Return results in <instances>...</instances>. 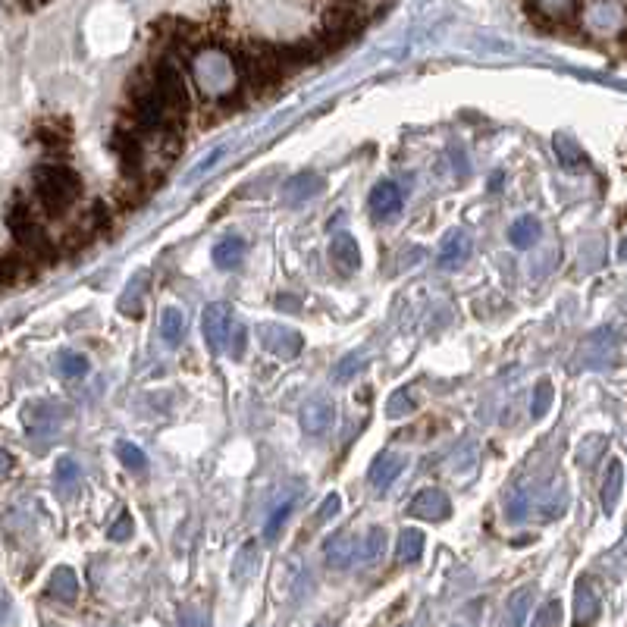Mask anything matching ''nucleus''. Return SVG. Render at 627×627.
Listing matches in <instances>:
<instances>
[{
  "label": "nucleus",
  "instance_id": "nucleus-1",
  "mask_svg": "<svg viewBox=\"0 0 627 627\" xmlns=\"http://www.w3.org/2000/svg\"><path fill=\"white\" fill-rule=\"evenodd\" d=\"M201 330H204L207 345H211L217 355L242 358V352H245V327L236 320V314H232V308L226 305V301H214V305L204 311Z\"/></svg>",
  "mask_w": 627,
  "mask_h": 627
},
{
  "label": "nucleus",
  "instance_id": "nucleus-2",
  "mask_svg": "<svg viewBox=\"0 0 627 627\" xmlns=\"http://www.w3.org/2000/svg\"><path fill=\"white\" fill-rule=\"evenodd\" d=\"M35 192L41 198V204L48 207V214L60 217L73 207L82 195V182L73 170L66 167H38L35 170Z\"/></svg>",
  "mask_w": 627,
  "mask_h": 627
},
{
  "label": "nucleus",
  "instance_id": "nucleus-3",
  "mask_svg": "<svg viewBox=\"0 0 627 627\" xmlns=\"http://www.w3.org/2000/svg\"><path fill=\"white\" fill-rule=\"evenodd\" d=\"M236 63L223 51H201L195 57V79L207 98H223L236 88Z\"/></svg>",
  "mask_w": 627,
  "mask_h": 627
},
{
  "label": "nucleus",
  "instance_id": "nucleus-4",
  "mask_svg": "<svg viewBox=\"0 0 627 627\" xmlns=\"http://www.w3.org/2000/svg\"><path fill=\"white\" fill-rule=\"evenodd\" d=\"M408 468V458L405 452H396V449H386L380 452L374 461H370V486H374L377 493H386L392 483L402 477V471Z\"/></svg>",
  "mask_w": 627,
  "mask_h": 627
},
{
  "label": "nucleus",
  "instance_id": "nucleus-5",
  "mask_svg": "<svg viewBox=\"0 0 627 627\" xmlns=\"http://www.w3.org/2000/svg\"><path fill=\"white\" fill-rule=\"evenodd\" d=\"M10 226H13V236H16V242H19L22 248H26V251H32V254H48V251H51V245H48V239H44L41 226L32 220V214H29L22 204H16V207H13V214H10Z\"/></svg>",
  "mask_w": 627,
  "mask_h": 627
},
{
  "label": "nucleus",
  "instance_id": "nucleus-6",
  "mask_svg": "<svg viewBox=\"0 0 627 627\" xmlns=\"http://www.w3.org/2000/svg\"><path fill=\"white\" fill-rule=\"evenodd\" d=\"M408 512L414 518H424V521L436 524V521H446L452 515V502H449V496L443 490H421L414 496Z\"/></svg>",
  "mask_w": 627,
  "mask_h": 627
},
{
  "label": "nucleus",
  "instance_id": "nucleus-7",
  "mask_svg": "<svg viewBox=\"0 0 627 627\" xmlns=\"http://www.w3.org/2000/svg\"><path fill=\"white\" fill-rule=\"evenodd\" d=\"M474 251V242H471V232L468 229H452L449 236L439 245V267L443 270H458L464 261L471 258Z\"/></svg>",
  "mask_w": 627,
  "mask_h": 627
},
{
  "label": "nucleus",
  "instance_id": "nucleus-8",
  "mask_svg": "<svg viewBox=\"0 0 627 627\" xmlns=\"http://www.w3.org/2000/svg\"><path fill=\"white\" fill-rule=\"evenodd\" d=\"M298 421H301V430H305L308 436H323L336 421V408H333V402L317 396V399L305 402V408H301V414H298Z\"/></svg>",
  "mask_w": 627,
  "mask_h": 627
},
{
  "label": "nucleus",
  "instance_id": "nucleus-9",
  "mask_svg": "<svg viewBox=\"0 0 627 627\" xmlns=\"http://www.w3.org/2000/svg\"><path fill=\"white\" fill-rule=\"evenodd\" d=\"M402 189L392 179H383L374 192H370V211H374L377 220H392L402 211Z\"/></svg>",
  "mask_w": 627,
  "mask_h": 627
},
{
  "label": "nucleus",
  "instance_id": "nucleus-10",
  "mask_svg": "<svg viewBox=\"0 0 627 627\" xmlns=\"http://www.w3.org/2000/svg\"><path fill=\"white\" fill-rule=\"evenodd\" d=\"M590 16H599V19H584L590 32H599V35H612L618 29H624V7L621 4H590L584 7Z\"/></svg>",
  "mask_w": 627,
  "mask_h": 627
},
{
  "label": "nucleus",
  "instance_id": "nucleus-11",
  "mask_svg": "<svg viewBox=\"0 0 627 627\" xmlns=\"http://www.w3.org/2000/svg\"><path fill=\"white\" fill-rule=\"evenodd\" d=\"M323 176H317V173H298V176H292L289 182H286V189H283V198H286V204H305V201H311V198H317L320 192H323Z\"/></svg>",
  "mask_w": 627,
  "mask_h": 627
},
{
  "label": "nucleus",
  "instance_id": "nucleus-12",
  "mask_svg": "<svg viewBox=\"0 0 627 627\" xmlns=\"http://www.w3.org/2000/svg\"><path fill=\"white\" fill-rule=\"evenodd\" d=\"M264 342H267V348L273 355H280L286 361H292L301 352V336L286 330V327H267L264 330Z\"/></svg>",
  "mask_w": 627,
  "mask_h": 627
},
{
  "label": "nucleus",
  "instance_id": "nucleus-13",
  "mask_svg": "<svg viewBox=\"0 0 627 627\" xmlns=\"http://www.w3.org/2000/svg\"><path fill=\"white\" fill-rule=\"evenodd\" d=\"M355 552H358L355 537L348 530H342V533H336V537L327 543V565L336 568V571H342V568H348V565L355 562Z\"/></svg>",
  "mask_w": 627,
  "mask_h": 627
},
{
  "label": "nucleus",
  "instance_id": "nucleus-14",
  "mask_svg": "<svg viewBox=\"0 0 627 627\" xmlns=\"http://www.w3.org/2000/svg\"><path fill=\"white\" fill-rule=\"evenodd\" d=\"M574 599H577L574 602V609H577V627H590L599 618V596H596L590 580H580Z\"/></svg>",
  "mask_w": 627,
  "mask_h": 627
},
{
  "label": "nucleus",
  "instance_id": "nucleus-15",
  "mask_svg": "<svg viewBox=\"0 0 627 627\" xmlns=\"http://www.w3.org/2000/svg\"><path fill=\"white\" fill-rule=\"evenodd\" d=\"M333 264L339 267V273H355L358 264H361V254H358V245L352 236H345V232H339V236L333 239Z\"/></svg>",
  "mask_w": 627,
  "mask_h": 627
},
{
  "label": "nucleus",
  "instance_id": "nucleus-16",
  "mask_svg": "<svg viewBox=\"0 0 627 627\" xmlns=\"http://www.w3.org/2000/svg\"><path fill=\"white\" fill-rule=\"evenodd\" d=\"M245 261V242L239 236H229L214 245V264L220 270H236Z\"/></svg>",
  "mask_w": 627,
  "mask_h": 627
},
{
  "label": "nucleus",
  "instance_id": "nucleus-17",
  "mask_svg": "<svg viewBox=\"0 0 627 627\" xmlns=\"http://www.w3.org/2000/svg\"><path fill=\"white\" fill-rule=\"evenodd\" d=\"M48 593L60 602H76L79 599V577L69 568H57L51 584H48Z\"/></svg>",
  "mask_w": 627,
  "mask_h": 627
},
{
  "label": "nucleus",
  "instance_id": "nucleus-18",
  "mask_svg": "<svg viewBox=\"0 0 627 627\" xmlns=\"http://www.w3.org/2000/svg\"><path fill=\"white\" fill-rule=\"evenodd\" d=\"M424 555V530H417V527H405L402 530V537H399V559L414 565L417 559Z\"/></svg>",
  "mask_w": 627,
  "mask_h": 627
},
{
  "label": "nucleus",
  "instance_id": "nucleus-19",
  "mask_svg": "<svg viewBox=\"0 0 627 627\" xmlns=\"http://www.w3.org/2000/svg\"><path fill=\"white\" fill-rule=\"evenodd\" d=\"M160 336L167 345H179L185 339V314L179 308H167L160 317Z\"/></svg>",
  "mask_w": 627,
  "mask_h": 627
},
{
  "label": "nucleus",
  "instance_id": "nucleus-20",
  "mask_svg": "<svg viewBox=\"0 0 627 627\" xmlns=\"http://www.w3.org/2000/svg\"><path fill=\"white\" fill-rule=\"evenodd\" d=\"M508 239L518 248H530L533 242L540 239V220L537 217H521L512 229H508Z\"/></svg>",
  "mask_w": 627,
  "mask_h": 627
},
{
  "label": "nucleus",
  "instance_id": "nucleus-21",
  "mask_svg": "<svg viewBox=\"0 0 627 627\" xmlns=\"http://www.w3.org/2000/svg\"><path fill=\"white\" fill-rule=\"evenodd\" d=\"M57 364H60V374L69 377V380H76V377H85V374H88V361H85L79 352H63V355L57 358Z\"/></svg>",
  "mask_w": 627,
  "mask_h": 627
},
{
  "label": "nucleus",
  "instance_id": "nucleus-22",
  "mask_svg": "<svg viewBox=\"0 0 627 627\" xmlns=\"http://www.w3.org/2000/svg\"><path fill=\"white\" fill-rule=\"evenodd\" d=\"M559 621H562V602L549 599L546 606L537 612V618H533V627H559Z\"/></svg>",
  "mask_w": 627,
  "mask_h": 627
},
{
  "label": "nucleus",
  "instance_id": "nucleus-23",
  "mask_svg": "<svg viewBox=\"0 0 627 627\" xmlns=\"http://www.w3.org/2000/svg\"><path fill=\"white\" fill-rule=\"evenodd\" d=\"M116 452H120V461L126 464V468H132V471H142L148 464L145 452L138 446H132V443H120V446H116Z\"/></svg>",
  "mask_w": 627,
  "mask_h": 627
},
{
  "label": "nucleus",
  "instance_id": "nucleus-24",
  "mask_svg": "<svg viewBox=\"0 0 627 627\" xmlns=\"http://www.w3.org/2000/svg\"><path fill=\"white\" fill-rule=\"evenodd\" d=\"M289 512H292V502H283L280 508H276V512L270 515V521H267L264 540H276V537H280V530H283V524H286Z\"/></svg>",
  "mask_w": 627,
  "mask_h": 627
},
{
  "label": "nucleus",
  "instance_id": "nucleus-25",
  "mask_svg": "<svg viewBox=\"0 0 627 627\" xmlns=\"http://www.w3.org/2000/svg\"><path fill=\"white\" fill-rule=\"evenodd\" d=\"M533 13H546L555 22H562V19L568 22V19L577 16V4H540V7H533Z\"/></svg>",
  "mask_w": 627,
  "mask_h": 627
},
{
  "label": "nucleus",
  "instance_id": "nucleus-26",
  "mask_svg": "<svg viewBox=\"0 0 627 627\" xmlns=\"http://www.w3.org/2000/svg\"><path fill=\"white\" fill-rule=\"evenodd\" d=\"M527 590H521L515 599H512V612H508V615H512V621H508V627H524V621H527Z\"/></svg>",
  "mask_w": 627,
  "mask_h": 627
},
{
  "label": "nucleus",
  "instance_id": "nucleus-27",
  "mask_svg": "<svg viewBox=\"0 0 627 627\" xmlns=\"http://www.w3.org/2000/svg\"><path fill=\"white\" fill-rule=\"evenodd\" d=\"M367 367V358H355V355H348L339 367H336V380H348V377H352V374H361V370Z\"/></svg>",
  "mask_w": 627,
  "mask_h": 627
},
{
  "label": "nucleus",
  "instance_id": "nucleus-28",
  "mask_svg": "<svg viewBox=\"0 0 627 627\" xmlns=\"http://www.w3.org/2000/svg\"><path fill=\"white\" fill-rule=\"evenodd\" d=\"M411 411H414V402L405 396V392H396V396H392V405L386 408L389 417H402V414H411Z\"/></svg>",
  "mask_w": 627,
  "mask_h": 627
},
{
  "label": "nucleus",
  "instance_id": "nucleus-29",
  "mask_svg": "<svg viewBox=\"0 0 627 627\" xmlns=\"http://www.w3.org/2000/svg\"><path fill=\"white\" fill-rule=\"evenodd\" d=\"M129 537H132V518L129 515H120V518H116V524H113V530H110V540L113 543H123Z\"/></svg>",
  "mask_w": 627,
  "mask_h": 627
},
{
  "label": "nucleus",
  "instance_id": "nucleus-30",
  "mask_svg": "<svg viewBox=\"0 0 627 627\" xmlns=\"http://www.w3.org/2000/svg\"><path fill=\"white\" fill-rule=\"evenodd\" d=\"M383 530L380 527H374L370 530V537H367V546H364V559H377V555L383 552Z\"/></svg>",
  "mask_w": 627,
  "mask_h": 627
},
{
  "label": "nucleus",
  "instance_id": "nucleus-31",
  "mask_svg": "<svg viewBox=\"0 0 627 627\" xmlns=\"http://www.w3.org/2000/svg\"><path fill=\"white\" fill-rule=\"evenodd\" d=\"M618 490H621V464H612V480H609V490H602V502L615 505Z\"/></svg>",
  "mask_w": 627,
  "mask_h": 627
},
{
  "label": "nucleus",
  "instance_id": "nucleus-32",
  "mask_svg": "<svg viewBox=\"0 0 627 627\" xmlns=\"http://www.w3.org/2000/svg\"><path fill=\"white\" fill-rule=\"evenodd\" d=\"M336 515H339V496H336V493H330L327 499H323V505H320L317 521H327V518H336Z\"/></svg>",
  "mask_w": 627,
  "mask_h": 627
},
{
  "label": "nucleus",
  "instance_id": "nucleus-33",
  "mask_svg": "<svg viewBox=\"0 0 627 627\" xmlns=\"http://www.w3.org/2000/svg\"><path fill=\"white\" fill-rule=\"evenodd\" d=\"M546 405H549V383H540L537 386V408H533V414L543 417L546 414Z\"/></svg>",
  "mask_w": 627,
  "mask_h": 627
},
{
  "label": "nucleus",
  "instance_id": "nucleus-34",
  "mask_svg": "<svg viewBox=\"0 0 627 627\" xmlns=\"http://www.w3.org/2000/svg\"><path fill=\"white\" fill-rule=\"evenodd\" d=\"M76 477V468H73V461H60V483L66 480H73Z\"/></svg>",
  "mask_w": 627,
  "mask_h": 627
}]
</instances>
